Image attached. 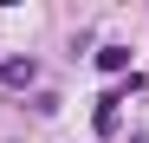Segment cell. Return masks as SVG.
Segmentation results:
<instances>
[{
    "label": "cell",
    "mask_w": 149,
    "mask_h": 143,
    "mask_svg": "<svg viewBox=\"0 0 149 143\" xmlns=\"http://www.w3.org/2000/svg\"><path fill=\"white\" fill-rule=\"evenodd\" d=\"M39 78V59H26V52H13V59H0V85L7 91H26Z\"/></svg>",
    "instance_id": "6da1fadb"
},
{
    "label": "cell",
    "mask_w": 149,
    "mask_h": 143,
    "mask_svg": "<svg viewBox=\"0 0 149 143\" xmlns=\"http://www.w3.org/2000/svg\"><path fill=\"white\" fill-rule=\"evenodd\" d=\"M117 111H123V91H104V98H97V111H91V130L110 137V130H117Z\"/></svg>",
    "instance_id": "7a4b0ae2"
},
{
    "label": "cell",
    "mask_w": 149,
    "mask_h": 143,
    "mask_svg": "<svg viewBox=\"0 0 149 143\" xmlns=\"http://www.w3.org/2000/svg\"><path fill=\"white\" fill-rule=\"evenodd\" d=\"M97 72H130V52L123 46H97Z\"/></svg>",
    "instance_id": "3957f363"
}]
</instances>
